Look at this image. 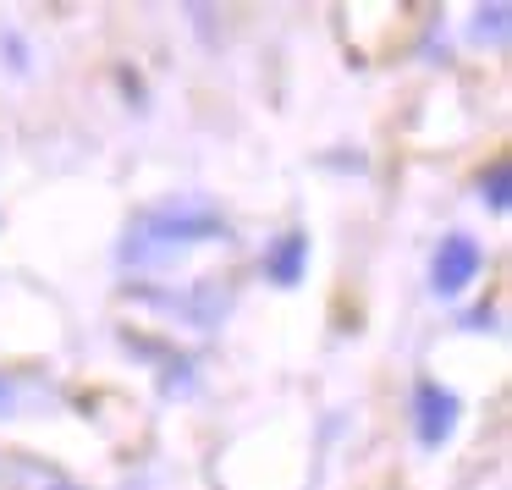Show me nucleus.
Masks as SVG:
<instances>
[{"label": "nucleus", "instance_id": "nucleus-2", "mask_svg": "<svg viewBox=\"0 0 512 490\" xmlns=\"http://www.w3.org/2000/svg\"><path fill=\"white\" fill-rule=\"evenodd\" d=\"M452 430H457V397L446 386H435V380H424L419 386V441L441 446Z\"/></svg>", "mask_w": 512, "mask_h": 490}, {"label": "nucleus", "instance_id": "nucleus-1", "mask_svg": "<svg viewBox=\"0 0 512 490\" xmlns=\"http://www.w3.org/2000/svg\"><path fill=\"white\" fill-rule=\"evenodd\" d=\"M479 265H485V254H479V243L474 237H463V232H452V237H441V248H435V292L441 298H452V292H463L468 281L479 276Z\"/></svg>", "mask_w": 512, "mask_h": 490}, {"label": "nucleus", "instance_id": "nucleus-4", "mask_svg": "<svg viewBox=\"0 0 512 490\" xmlns=\"http://www.w3.org/2000/svg\"><path fill=\"white\" fill-rule=\"evenodd\" d=\"M490 204H496V210H507V166L490 171Z\"/></svg>", "mask_w": 512, "mask_h": 490}, {"label": "nucleus", "instance_id": "nucleus-5", "mask_svg": "<svg viewBox=\"0 0 512 490\" xmlns=\"http://www.w3.org/2000/svg\"><path fill=\"white\" fill-rule=\"evenodd\" d=\"M0 402H6V380H0Z\"/></svg>", "mask_w": 512, "mask_h": 490}, {"label": "nucleus", "instance_id": "nucleus-3", "mask_svg": "<svg viewBox=\"0 0 512 490\" xmlns=\"http://www.w3.org/2000/svg\"><path fill=\"white\" fill-rule=\"evenodd\" d=\"M303 254H309V237H281L276 243V254H270V276L281 281V287H292V281H298V270H303Z\"/></svg>", "mask_w": 512, "mask_h": 490}]
</instances>
